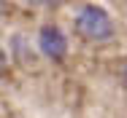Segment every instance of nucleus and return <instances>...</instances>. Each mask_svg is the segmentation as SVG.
<instances>
[{
    "mask_svg": "<svg viewBox=\"0 0 127 118\" xmlns=\"http://www.w3.org/2000/svg\"><path fill=\"white\" fill-rule=\"evenodd\" d=\"M76 32L89 43H100V40H108L114 35V22H111L105 8L84 5L76 14Z\"/></svg>",
    "mask_w": 127,
    "mask_h": 118,
    "instance_id": "obj_1",
    "label": "nucleus"
},
{
    "mask_svg": "<svg viewBox=\"0 0 127 118\" xmlns=\"http://www.w3.org/2000/svg\"><path fill=\"white\" fill-rule=\"evenodd\" d=\"M38 48L43 56H49L54 62H60L68 54V38L62 35V30L57 24H43L38 32Z\"/></svg>",
    "mask_w": 127,
    "mask_h": 118,
    "instance_id": "obj_2",
    "label": "nucleus"
},
{
    "mask_svg": "<svg viewBox=\"0 0 127 118\" xmlns=\"http://www.w3.org/2000/svg\"><path fill=\"white\" fill-rule=\"evenodd\" d=\"M30 5H35V8H57L62 0H27Z\"/></svg>",
    "mask_w": 127,
    "mask_h": 118,
    "instance_id": "obj_3",
    "label": "nucleus"
},
{
    "mask_svg": "<svg viewBox=\"0 0 127 118\" xmlns=\"http://www.w3.org/2000/svg\"><path fill=\"white\" fill-rule=\"evenodd\" d=\"M5 65H8V59H5V54H3V48H0V75L5 72Z\"/></svg>",
    "mask_w": 127,
    "mask_h": 118,
    "instance_id": "obj_4",
    "label": "nucleus"
},
{
    "mask_svg": "<svg viewBox=\"0 0 127 118\" xmlns=\"http://www.w3.org/2000/svg\"><path fill=\"white\" fill-rule=\"evenodd\" d=\"M3 11H5V0H0V14H3Z\"/></svg>",
    "mask_w": 127,
    "mask_h": 118,
    "instance_id": "obj_5",
    "label": "nucleus"
},
{
    "mask_svg": "<svg viewBox=\"0 0 127 118\" xmlns=\"http://www.w3.org/2000/svg\"><path fill=\"white\" fill-rule=\"evenodd\" d=\"M125 78H127V67H125Z\"/></svg>",
    "mask_w": 127,
    "mask_h": 118,
    "instance_id": "obj_6",
    "label": "nucleus"
}]
</instances>
